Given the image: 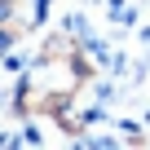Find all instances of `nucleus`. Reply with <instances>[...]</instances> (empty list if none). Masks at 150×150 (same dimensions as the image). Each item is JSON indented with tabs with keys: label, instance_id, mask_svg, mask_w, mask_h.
<instances>
[{
	"label": "nucleus",
	"instance_id": "f257e3e1",
	"mask_svg": "<svg viewBox=\"0 0 150 150\" xmlns=\"http://www.w3.org/2000/svg\"><path fill=\"white\" fill-rule=\"evenodd\" d=\"M62 31H71V35L80 40V44H84V40L93 35V27H88V18H84V13H66V22H62Z\"/></svg>",
	"mask_w": 150,
	"mask_h": 150
},
{
	"label": "nucleus",
	"instance_id": "f03ea898",
	"mask_svg": "<svg viewBox=\"0 0 150 150\" xmlns=\"http://www.w3.org/2000/svg\"><path fill=\"white\" fill-rule=\"evenodd\" d=\"M0 66H5L9 75H22V71H27V53H18V49H5V53H0Z\"/></svg>",
	"mask_w": 150,
	"mask_h": 150
},
{
	"label": "nucleus",
	"instance_id": "7ed1b4c3",
	"mask_svg": "<svg viewBox=\"0 0 150 150\" xmlns=\"http://www.w3.org/2000/svg\"><path fill=\"white\" fill-rule=\"evenodd\" d=\"M102 119H106V106H102V102H97V106H80V124H84V128H97Z\"/></svg>",
	"mask_w": 150,
	"mask_h": 150
},
{
	"label": "nucleus",
	"instance_id": "20e7f679",
	"mask_svg": "<svg viewBox=\"0 0 150 150\" xmlns=\"http://www.w3.org/2000/svg\"><path fill=\"white\" fill-rule=\"evenodd\" d=\"M93 97H97V102H102V106H110V102H115V97H119V88H115V84H110V80H97V84H93Z\"/></svg>",
	"mask_w": 150,
	"mask_h": 150
},
{
	"label": "nucleus",
	"instance_id": "39448f33",
	"mask_svg": "<svg viewBox=\"0 0 150 150\" xmlns=\"http://www.w3.org/2000/svg\"><path fill=\"white\" fill-rule=\"evenodd\" d=\"M115 128H119V137H124V141H137V146L146 141V137H141V124H137V119H119Z\"/></svg>",
	"mask_w": 150,
	"mask_h": 150
},
{
	"label": "nucleus",
	"instance_id": "423d86ee",
	"mask_svg": "<svg viewBox=\"0 0 150 150\" xmlns=\"http://www.w3.org/2000/svg\"><path fill=\"white\" fill-rule=\"evenodd\" d=\"M0 22H5V27H22L18 22V0H0ZM27 31V27H22Z\"/></svg>",
	"mask_w": 150,
	"mask_h": 150
},
{
	"label": "nucleus",
	"instance_id": "0eeeda50",
	"mask_svg": "<svg viewBox=\"0 0 150 150\" xmlns=\"http://www.w3.org/2000/svg\"><path fill=\"white\" fill-rule=\"evenodd\" d=\"M5 146H22V137L18 132H0V150H5Z\"/></svg>",
	"mask_w": 150,
	"mask_h": 150
}]
</instances>
